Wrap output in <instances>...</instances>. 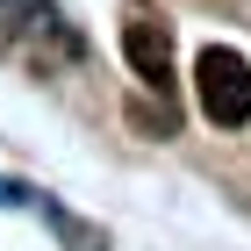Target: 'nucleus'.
Listing matches in <instances>:
<instances>
[{
    "label": "nucleus",
    "mask_w": 251,
    "mask_h": 251,
    "mask_svg": "<svg viewBox=\"0 0 251 251\" xmlns=\"http://www.w3.org/2000/svg\"><path fill=\"white\" fill-rule=\"evenodd\" d=\"M122 58H129V72L144 79V86H173V29L165 22H129L122 29Z\"/></svg>",
    "instance_id": "nucleus-2"
},
{
    "label": "nucleus",
    "mask_w": 251,
    "mask_h": 251,
    "mask_svg": "<svg viewBox=\"0 0 251 251\" xmlns=\"http://www.w3.org/2000/svg\"><path fill=\"white\" fill-rule=\"evenodd\" d=\"M194 94H201V108H208L215 129H244L251 122V58L208 43V50L194 58Z\"/></svg>",
    "instance_id": "nucleus-1"
}]
</instances>
